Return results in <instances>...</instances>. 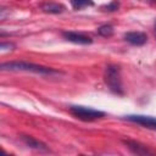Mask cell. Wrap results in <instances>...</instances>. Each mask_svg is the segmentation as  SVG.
<instances>
[{
    "instance_id": "cell-1",
    "label": "cell",
    "mask_w": 156,
    "mask_h": 156,
    "mask_svg": "<svg viewBox=\"0 0 156 156\" xmlns=\"http://www.w3.org/2000/svg\"><path fill=\"white\" fill-rule=\"evenodd\" d=\"M2 71H24V72H34V73H40V74H60L58 71L52 69L50 67H44L40 65L35 63H29L24 61H11V62H5L1 65Z\"/></svg>"
},
{
    "instance_id": "cell-2",
    "label": "cell",
    "mask_w": 156,
    "mask_h": 156,
    "mask_svg": "<svg viewBox=\"0 0 156 156\" xmlns=\"http://www.w3.org/2000/svg\"><path fill=\"white\" fill-rule=\"evenodd\" d=\"M105 83L108 87V89L115 94H123V87H122V79L119 73V67L115 65H110L105 69Z\"/></svg>"
},
{
    "instance_id": "cell-3",
    "label": "cell",
    "mask_w": 156,
    "mask_h": 156,
    "mask_svg": "<svg viewBox=\"0 0 156 156\" xmlns=\"http://www.w3.org/2000/svg\"><path fill=\"white\" fill-rule=\"evenodd\" d=\"M69 111L73 116H76L77 118L82 121H94V119H98L105 116L102 111L94 110V108L85 107V106H71Z\"/></svg>"
},
{
    "instance_id": "cell-4",
    "label": "cell",
    "mask_w": 156,
    "mask_h": 156,
    "mask_svg": "<svg viewBox=\"0 0 156 156\" xmlns=\"http://www.w3.org/2000/svg\"><path fill=\"white\" fill-rule=\"evenodd\" d=\"M126 119L141 124L150 129H156V117L144 116V115H129V116H126Z\"/></svg>"
},
{
    "instance_id": "cell-5",
    "label": "cell",
    "mask_w": 156,
    "mask_h": 156,
    "mask_svg": "<svg viewBox=\"0 0 156 156\" xmlns=\"http://www.w3.org/2000/svg\"><path fill=\"white\" fill-rule=\"evenodd\" d=\"M62 35L68 40V41H72L74 44H82V45H87V44H90L93 40L88 35H84L82 33H76V32H63Z\"/></svg>"
},
{
    "instance_id": "cell-6",
    "label": "cell",
    "mask_w": 156,
    "mask_h": 156,
    "mask_svg": "<svg viewBox=\"0 0 156 156\" xmlns=\"http://www.w3.org/2000/svg\"><path fill=\"white\" fill-rule=\"evenodd\" d=\"M124 39L133 45H143L146 43L147 37L143 32H129L124 35Z\"/></svg>"
},
{
    "instance_id": "cell-7",
    "label": "cell",
    "mask_w": 156,
    "mask_h": 156,
    "mask_svg": "<svg viewBox=\"0 0 156 156\" xmlns=\"http://www.w3.org/2000/svg\"><path fill=\"white\" fill-rule=\"evenodd\" d=\"M126 144L128 145V147L134 152V154H136V155H147V154H152L146 146H144V145H140L139 143H135V141H130V140H128V141H126Z\"/></svg>"
},
{
    "instance_id": "cell-8",
    "label": "cell",
    "mask_w": 156,
    "mask_h": 156,
    "mask_svg": "<svg viewBox=\"0 0 156 156\" xmlns=\"http://www.w3.org/2000/svg\"><path fill=\"white\" fill-rule=\"evenodd\" d=\"M41 10L46 13H61L65 11V6L57 2H48L41 6Z\"/></svg>"
},
{
    "instance_id": "cell-9",
    "label": "cell",
    "mask_w": 156,
    "mask_h": 156,
    "mask_svg": "<svg viewBox=\"0 0 156 156\" xmlns=\"http://www.w3.org/2000/svg\"><path fill=\"white\" fill-rule=\"evenodd\" d=\"M23 140H24V143H26L28 146H30V147H34V149H38V150H46V145H45V144H43L41 141L35 140V139L32 138V136L24 135V136H23Z\"/></svg>"
},
{
    "instance_id": "cell-10",
    "label": "cell",
    "mask_w": 156,
    "mask_h": 156,
    "mask_svg": "<svg viewBox=\"0 0 156 156\" xmlns=\"http://www.w3.org/2000/svg\"><path fill=\"white\" fill-rule=\"evenodd\" d=\"M71 5L74 10H80L87 6H93V0H71Z\"/></svg>"
},
{
    "instance_id": "cell-11",
    "label": "cell",
    "mask_w": 156,
    "mask_h": 156,
    "mask_svg": "<svg viewBox=\"0 0 156 156\" xmlns=\"http://www.w3.org/2000/svg\"><path fill=\"white\" fill-rule=\"evenodd\" d=\"M98 33L102 37H111L113 34V28L108 24H104V26L98 28Z\"/></svg>"
},
{
    "instance_id": "cell-12",
    "label": "cell",
    "mask_w": 156,
    "mask_h": 156,
    "mask_svg": "<svg viewBox=\"0 0 156 156\" xmlns=\"http://www.w3.org/2000/svg\"><path fill=\"white\" fill-rule=\"evenodd\" d=\"M117 7H118V4L117 2H112V4L107 5V6H105V9H107L108 11H115V10H117Z\"/></svg>"
},
{
    "instance_id": "cell-13",
    "label": "cell",
    "mask_w": 156,
    "mask_h": 156,
    "mask_svg": "<svg viewBox=\"0 0 156 156\" xmlns=\"http://www.w3.org/2000/svg\"><path fill=\"white\" fill-rule=\"evenodd\" d=\"M155 29H156V23H155Z\"/></svg>"
}]
</instances>
